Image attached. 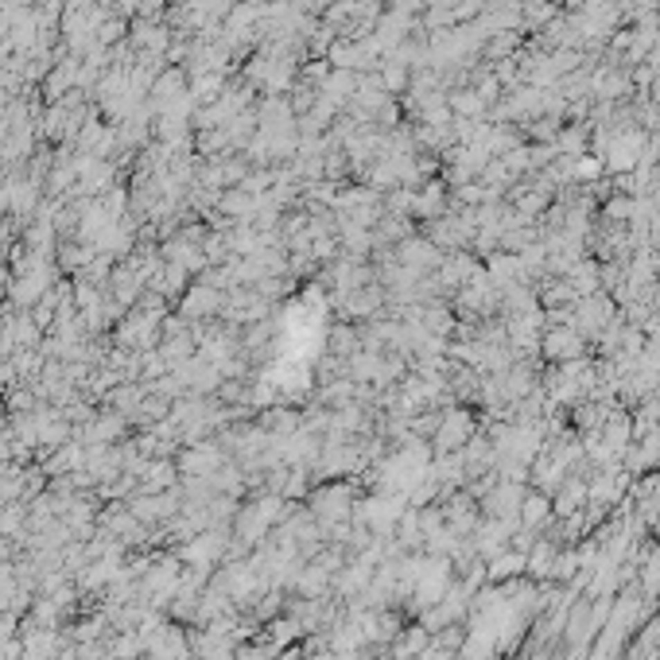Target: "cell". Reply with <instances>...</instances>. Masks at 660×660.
Segmentation results:
<instances>
[{
    "label": "cell",
    "instance_id": "6da1fadb",
    "mask_svg": "<svg viewBox=\"0 0 660 660\" xmlns=\"http://www.w3.org/2000/svg\"><path fill=\"white\" fill-rule=\"evenodd\" d=\"M544 509H548L544 501H528V509H524V512H528V521H540V517H544Z\"/></svg>",
    "mask_w": 660,
    "mask_h": 660
}]
</instances>
